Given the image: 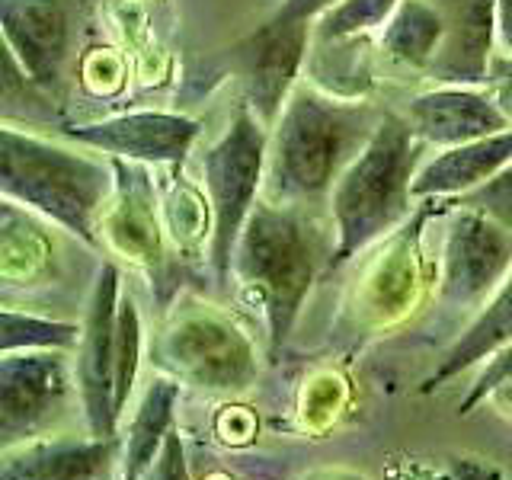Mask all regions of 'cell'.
Here are the masks:
<instances>
[{
	"mask_svg": "<svg viewBox=\"0 0 512 480\" xmlns=\"http://www.w3.org/2000/svg\"><path fill=\"white\" fill-rule=\"evenodd\" d=\"M384 112L359 100L295 87L279 122L269 128L263 199L304 208L330 199L336 180L372 141Z\"/></svg>",
	"mask_w": 512,
	"mask_h": 480,
	"instance_id": "1",
	"label": "cell"
},
{
	"mask_svg": "<svg viewBox=\"0 0 512 480\" xmlns=\"http://www.w3.org/2000/svg\"><path fill=\"white\" fill-rule=\"evenodd\" d=\"M333 244L295 205L260 199L240 231L231 282L266 324V352L276 362L292 336L320 272L330 269Z\"/></svg>",
	"mask_w": 512,
	"mask_h": 480,
	"instance_id": "2",
	"label": "cell"
},
{
	"mask_svg": "<svg viewBox=\"0 0 512 480\" xmlns=\"http://www.w3.org/2000/svg\"><path fill=\"white\" fill-rule=\"evenodd\" d=\"M426 141L416 138L407 119L384 112L365 151L352 160L330 192L333 256L330 269L356 260L413 212V176L423 164Z\"/></svg>",
	"mask_w": 512,
	"mask_h": 480,
	"instance_id": "3",
	"label": "cell"
},
{
	"mask_svg": "<svg viewBox=\"0 0 512 480\" xmlns=\"http://www.w3.org/2000/svg\"><path fill=\"white\" fill-rule=\"evenodd\" d=\"M0 189L64 231L100 247L103 208L112 196V176L103 160L61 148L45 138L4 128L0 132Z\"/></svg>",
	"mask_w": 512,
	"mask_h": 480,
	"instance_id": "4",
	"label": "cell"
},
{
	"mask_svg": "<svg viewBox=\"0 0 512 480\" xmlns=\"http://www.w3.org/2000/svg\"><path fill=\"white\" fill-rule=\"evenodd\" d=\"M269 128L253 116L247 103H240L224 135L202 157V180L208 192V215H212V260L215 279L228 288L234 269V250L244 224L260 202L266 186Z\"/></svg>",
	"mask_w": 512,
	"mask_h": 480,
	"instance_id": "5",
	"label": "cell"
},
{
	"mask_svg": "<svg viewBox=\"0 0 512 480\" xmlns=\"http://www.w3.org/2000/svg\"><path fill=\"white\" fill-rule=\"evenodd\" d=\"M154 359L164 375L218 397L247 394L260 378L253 340L208 304H189L173 314L154 343Z\"/></svg>",
	"mask_w": 512,
	"mask_h": 480,
	"instance_id": "6",
	"label": "cell"
},
{
	"mask_svg": "<svg viewBox=\"0 0 512 480\" xmlns=\"http://www.w3.org/2000/svg\"><path fill=\"white\" fill-rule=\"evenodd\" d=\"M74 394L77 372L64 352H7L0 359V448L52 436Z\"/></svg>",
	"mask_w": 512,
	"mask_h": 480,
	"instance_id": "7",
	"label": "cell"
},
{
	"mask_svg": "<svg viewBox=\"0 0 512 480\" xmlns=\"http://www.w3.org/2000/svg\"><path fill=\"white\" fill-rule=\"evenodd\" d=\"M512 272V234L493 218L455 202L436 269L439 301L448 308H484Z\"/></svg>",
	"mask_w": 512,
	"mask_h": 480,
	"instance_id": "8",
	"label": "cell"
},
{
	"mask_svg": "<svg viewBox=\"0 0 512 480\" xmlns=\"http://www.w3.org/2000/svg\"><path fill=\"white\" fill-rule=\"evenodd\" d=\"M119 269L103 263L96 269L93 292L87 304L84 336L77 346V400L84 410L87 432L96 439L119 436L116 410V330H119Z\"/></svg>",
	"mask_w": 512,
	"mask_h": 480,
	"instance_id": "9",
	"label": "cell"
},
{
	"mask_svg": "<svg viewBox=\"0 0 512 480\" xmlns=\"http://www.w3.org/2000/svg\"><path fill=\"white\" fill-rule=\"evenodd\" d=\"M64 135L128 164L176 167L199 141L202 125L180 112H128L106 122L64 128Z\"/></svg>",
	"mask_w": 512,
	"mask_h": 480,
	"instance_id": "10",
	"label": "cell"
},
{
	"mask_svg": "<svg viewBox=\"0 0 512 480\" xmlns=\"http://www.w3.org/2000/svg\"><path fill=\"white\" fill-rule=\"evenodd\" d=\"M420 285H423V260H420V221H416L368 269V276L362 279L359 292L346 311L349 317L346 336H352V343H359L362 336L394 327L397 320H404L413 311Z\"/></svg>",
	"mask_w": 512,
	"mask_h": 480,
	"instance_id": "11",
	"label": "cell"
},
{
	"mask_svg": "<svg viewBox=\"0 0 512 480\" xmlns=\"http://www.w3.org/2000/svg\"><path fill=\"white\" fill-rule=\"evenodd\" d=\"M311 23H263L253 36L240 45V64H244L247 106L266 128L279 122L304 58H308Z\"/></svg>",
	"mask_w": 512,
	"mask_h": 480,
	"instance_id": "12",
	"label": "cell"
},
{
	"mask_svg": "<svg viewBox=\"0 0 512 480\" xmlns=\"http://www.w3.org/2000/svg\"><path fill=\"white\" fill-rule=\"evenodd\" d=\"M0 480H116L122 477V436H42L0 448Z\"/></svg>",
	"mask_w": 512,
	"mask_h": 480,
	"instance_id": "13",
	"label": "cell"
},
{
	"mask_svg": "<svg viewBox=\"0 0 512 480\" xmlns=\"http://www.w3.org/2000/svg\"><path fill=\"white\" fill-rule=\"evenodd\" d=\"M404 119L410 122L416 138L436 144V148H455V144H468L512 128L506 112L496 106L487 90L458 84L413 96Z\"/></svg>",
	"mask_w": 512,
	"mask_h": 480,
	"instance_id": "14",
	"label": "cell"
},
{
	"mask_svg": "<svg viewBox=\"0 0 512 480\" xmlns=\"http://www.w3.org/2000/svg\"><path fill=\"white\" fill-rule=\"evenodd\" d=\"M4 48L16 55L32 84L52 87L68 52V16L58 0H0Z\"/></svg>",
	"mask_w": 512,
	"mask_h": 480,
	"instance_id": "15",
	"label": "cell"
},
{
	"mask_svg": "<svg viewBox=\"0 0 512 480\" xmlns=\"http://www.w3.org/2000/svg\"><path fill=\"white\" fill-rule=\"evenodd\" d=\"M509 164H512V128L468 144H455V148H442L436 157L423 160L420 170H416L413 196L416 199L464 196V192L493 180Z\"/></svg>",
	"mask_w": 512,
	"mask_h": 480,
	"instance_id": "16",
	"label": "cell"
},
{
	"mask_svg": "<svg viewBox=\"0 0 512 480\" xmlns=\"http://www.w3.org/2000/svg\"><path fill=\"white\" fill-rule=\"evenodd\" d=\"M512 340V272L500 282V288L487 298L484 308L468 324L458 340L448 346L432 372L420 381V394H436L448 381H455L461 372L474 365H484L496 349H503Z\"/></svg>",
	"mask_w": 512,
	"mask_h": 480,
	"instance_id": "17",
	"label": "cell"
},
{
	"mask_svg": "<svg viewBox=\"0 0 512 480\" xmlns=\"http://www.w3.org/2000/svg\"><path fill=\"white\" fill-rule=\"evenodd\" d=\"M176 404H180V381L170 375H157L144 388L138 407L122 436V477L119 480H141L154 468L157 455L173 432Z\"/></svg>",
	"mask_w": 512,
	"mask_h": 480,
	"instance_id": "18",
	"label": "cell"
},
{
	"mask_svg": "<svg viewBox=\"0 0 512 480\" xmlns=\"http://www.w3.org/2000/svg\"><path fill=\"white\" fill-rule=\"evenodd\" d=\"M493 36H496V0H468L458 16L455 36L442 45V55L432 61V71L445 84L477 87L487 84L493 64Z\"/></svg>",
	"mask_w": 512,
	"mask_h": 480,
	"instance_id": "19",
	"label": "cell"
},
{
	"mask_svg": "<svg viewBox=\"0 0 512 480\" xmlns=\"http://www.w3.org/2000/svg\"><path fill=\"white\" fill-rule=\"evenodd\" d=\"M448 36V26L442 16L423 0H400V7L384 26L381 48L388 58L413 68H426L442 52V42Z\"/></svg>",
	"mask_w": 512,
	"mask_h": 480,
	"instance_id": "20",
	"label": "cell"
},
{
	"mask_svg": "<svg viewBox=\"0 0 512 480\" xmlns=\"http://www.w3.org/2000/svg\"><path fill=\"white\" fill-rule=\"evenodd\" d=\"M109 240L141 266L160 263V228L144 183H128V202L106 218Z\"/></svg>",
	"mask_w": 512,
	"mask_h": 480,
	"instance_id": "21",
	"label": "cell"
},
{
	"mask_svg": "<svg viewBox=\"0 0 512 480\" xmlns=\"http://www.w3.org/2000/svg\"><path fill=\"white\" fill-rule=\"evenodd\" d=\"M0 352H32V349H58V352H71L80 346V336H84V324H71V320H52V317H39L29 311H16L4 308L0 314Z\"/></svg>",
	"mask_w": 512,
	"mask_h": 480,
	"instance_id": "22",
	"label": "cell"
},
{
	"mask_svg": "<svg viewBox=\"0 0 512 480\" xmlns=\"http://www.w3.org/2000/svg\"><path fill=\"white\" fill-rule=\"evenodd\" d=\"M400 0H343L317 20V39H359L378 26H388Z\"/></svg>",
	"mask_w": 512,
	"mask_h": 480,
	"instance_id": "23",
	"label": "cell"
},
{
	"mask_svg": "<svg viewBox=\"0 0 512 480\" xmlns=\"http://www.w3.org/2000/svg\"><path fill=\"white\" fill-rule=\"evenodd\" d=\"M141 314L132 295H122L119 301V330H116V410L119 420L125 416L128 397L135 391L138 381V368H141V349H144V336H141Z\"/></svg>",
	"mask_w": 512,
	"mask_h": 480,
	"instance_id": "24",
	"label": "cell"
},
{
	"mask_svg": "<svg viewBox=\"0 0 512 480\" xmlns=\"http://www.w3.org/2000/svg\"><path fill=\"white\" fill-rule=\"evenodd\" d=\"M458 205L477 208V212H484L487 218H493L500 228H506L512 234V164L503 167L484 186L458 196Z\"/></svg>",
	"mask_w": 512,
	"mask_h": 480,
	"instance_id": "25",
	"label": "cell"
},
{
	"mask_svg": "<svg viewBox=\"0 0 512 480\" xmlns=\"http://www.w3.org/2000/svg\"><path fill=\"white\" fill-rule=\"evenodd\" d=\"M512 384V340L503 346V349H496L493 356L484 362V368H480V375L474 378V384L468 388V394H464V400L458 404V413L461 416H468L474 413L480 404H487V400L496 394V391H503Z\"/></svg>",
	"mask_w": 512,
	"mask_h": 480,
	"instance_id": "26",
	"label": "cell"
},
{
	"mask_svg": "<svg viewBox=\"0 0 512 480\" xmlns=\"http://www.w3.org/2000/svg\"><path fill=\"white\" fill-rule=\"evenodd\" d=\"M141 480H192L189 477V464H186V445H183L180 432H176V429L170 432L164 452L157 455L154 468Z\"/></svg>",
	"mask_w": 512,
	"mask_h": 480,
	"instance_id": "27",
	"label": "cell"
},
{
	"mask_svg": "<svg viewBox=\"0 0 512 480\" xmlns=\"http://www.w3.org/2000/svg\"><path fill=\"white\" fill-rule=\"evenodd\" d=\"M343 0H282L279 10L272 13V20L282 23H317L327 10H333Z\"/></svg>",
	"mask_w": 512,
	"mask_h": 480,
	"instance_id": "28",
	"label": "cell"
},
{
	"mask_svg": "<svg viewBox=\"0 0 512 480\" xmlns=\"http://www.w3.org/2000/svg\"><path fill=\"white\" fill-rule=\"evenodd\" d=\"M484 87L496 100V106L506 112V119L512 122V58L509 55L506 58H493Z\"/></svg>",
	"mask_w": 512,
	"mask_h": 480,
	"instance_id": "29",
	"label": "cell"
},
{
	"mask_svg": "<svg viewBox=\"0 0 512 480\" xmlns=\"http://www.w3.org/2000/svg\"><path fill=\"white\" fill-rule=\"evenodd\" d=\"M448 480H506L503 471L496 464L484 458H455L452 468H448Z\"/></svg>",
	"mask_w": 512,
	"mask_h": 480,
	"instance_id": "30",
	"label": "cell"
},
{
	"mask_svg": "<svg viewBox=\"0 0 512 480\" xmlns=\"http://www.w3.org/2000/svg\"><path fill=\"white\" fill-rule=\"evenodd\" d=\"M496 39L512 58V0H496Z\"/></svg>",
	"mask_w": 512,
	"mask_h": 480,
	"instance_id": "31",
	"label": "cell"
},
{
	"mask_svg": "<svg viewBox=\"0 0 512 480\" xmlns=\"http://www.w3.org/2000/svg\"><path fill=\"white\" fill-rule=\"evenodd\" d=\"M298 480H368L365 474H359L356 468H346V464H330V468H317L301 474Z\"/></svg>",
	"mask_w": 512,
	"mask_h": 480,
	"instance_id": "32",
	"label": "cell"
},
{
	"mask_svg": "<svg viewBox=\"0 0 512 480\" xmlns=\"http://www.w3.org/2000/svg\"><path fill=\"white\" fill-rule=\"evenodd\" d=\"M496 397H512V384H509V388H503V391H496L490 400H496Z\"/></svg>",
	"mask_w": 512,
	"mask_h": 480,
	"instance_id": "33",
	"label": "cell"
}]
</instances>
